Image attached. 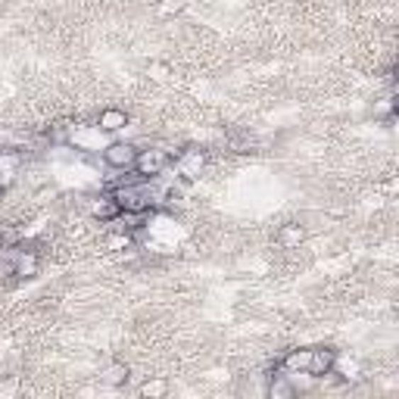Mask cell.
Returning <instances> with one entry per match:
<instances>
[{
	"instance_id": "obj_1",
	"label": "cell",
	"mask_w": 399,
	"mask_h": 399,
	"mask_svg": "<svg viewBox=\"0 0 399 399\" xmlns=\"http://www.w3.org/2000/svg\"><path fill=\"white\" fill-rule=\"evenodd\" d=\"M172 156L166 150H159V147H153V150H140L137 159H135V172L144 178H159L162 172L169 169Z\"/></svg>"
},
{
	"instance_id": "obj_2",
	"label": "cell",
	"mask_w": 399,
	"mask_h": 399,
	"mask_svg": "<svg viewBox=\"0 0 399 399\" xmlns=\"http://www.w3.org/2000/svg\"><path fill=\"white\" fill-rule=\"evenodd\" d=\"M135 159H137L135 144H122V140H116V144L103 147V162H106L109 169L131 172V169H135Z\"/></svg>"
},
{
	"instance_id": "obj_3",
	"label": "cell",
	"mask_w": 399,
	"mask_h": 399,
	"mask_svg": "<svg viewBox=\"0 0 399 399\" xmlns=\"http://www.w3.org/2000/svg\"><path fill=\"white\" fill-rule=\"evenodd\" d=\"M334 365H337V353H334V349H322V347L309 349V369H306V374L312 381L334 374Z\"/></svg>"
},
{
	"instance_id": "obj_4",
	"label": "cell",
	"mask_w": 399,
	"mask_h": 399,
	"mask_svg": "<svg viewBox=\"0 0 399 399\" xmlns=\"http://www.w3.org/2000/svg\"><path fill=\"white\" fill-rule=\"evenodd\" d=\"M10 259H13V275H19V278H35L38 275V256L31 253V249L16 247L10 253Z\"/></svg>"
},
{
	"instance_id": "obj_5",
	"label": "cell",
	"mask_w": 399,
	"mask_h": 399,
	"mask_svg": "<svg viewBox=\"0 0 399 399\" xmlns=\"http://www.w3.org/2000/svg\"><path fill=\"white\" fill-rule=\"evenodd\" d=\"M128 125V116L122 113V109H103L100 113V119H97V128L100 131H119Z\"/></svg>"
},
{
	"instance_id": "obj_6",
	"label": "cell",
	"mask_w": 399,
	"mask_h": 399,
	"mask_svg": "<svg viewBox=\"0 0 399 399\" xmlns=\"http://www.w3.org/2000/svg\"><path fill=\"white\" fill-rule=\"evenodd\" d=\"M203 166V153L200 150H187L178 156V175H184V178H193L200 172Z\"/></svg>"
},
{
	"instance_id": "obj_7",
	"label": "cell",
	"mask_w": 399,
	"mask_h": 399,
	"mask_svg": "<svg viewBox=\"0 0 399 399\" xmlns=\"http://www.w3.org/2000/svg\"><path fill=\"white\" fill-rule=\"evenodd\" d=\"M119 203H116L113 193H106V197H100V203H94V215L97 218H106V222H116L119 218Z\"/></svg>"
},
{
	"instance_id": "obj_8",
	"label": "cell",
	"mask_w": 399,
	"mask_h": 399,
	"mask_svg": "<svg viewBox=\"0 0 399 399\" xmlns=\"http://www.w3.org/2000/svg\"><path fill=\"white\" fill-rule=\"evenodd\" d=\"M278 244L287 247V249L300 247L303 244V228H300V225H284V228L278 231Z\"/></svg>"
},
{
	"instance_id": "obj_9",
	"label": "cell",
	"mask_w": 399,
	"mask_h": 399,
	"mask_svg": "<svg viewBox=\"0 0 399 399\" xmlns=\"http://www.w3.org/2000/svg\"><path fill=\"white\" fill-rule=\"evenodd\" d=\"M72 135H75V125L69 119H60V122L50 125V140H53V144H66Z\"/></svg>"
},
{
	"instance_id": "obj_10",
	"label": "cell",
	"mask_w": 399,
	"mask_h": 399,
	"mask_svg": "<svg viewBox=\"0 0 399 399\" xmlns=\"http://www.w3.org/2000/svg\"><path fill=\"white\" fill-rule=\"evenodd\" d=\"M106 384H113V387H119V384H125V381H128V369H125V365H113V369L106 371Z\"/></svg>"
},
{
	"instance_id": "obj_11",
	"label": "cell",
	"mask_w": 399,
	"mask_h": 399,
	"mask_svg": "<svg viewBox=\"0 0 399 399\" xmlns=\"http://www.w3.org/2000/svg\"><path fill=\"white\" fill-rule=\"evenodd\" d=\"M184 4H187V0H162L159 10L166 13V16H172V13H181V10H184Z\"/></svg>"
},
{
	"instance_id": "obj_12",
	"label": "cell",
	"mask_w": 399,
	"mask_h": 399,
	"mask_svg": "<svg viewBox=\"0 0 399 399\" xmlns=\"http://www.w3.org/2000/svg\"><path fill=\"white\" fill-rule=\"evenodd\" d=\"M140 393L144 396H159V393H166V384H162V381H153V384H144Z\"/></svg>"
}]
</instances>
